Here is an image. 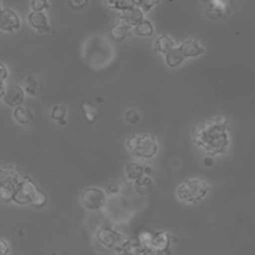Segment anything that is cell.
<instances>
[{
  "label": "cell",
  "instance_id": "7402d4cb",
  "mask_svg": "<svg viewBox=\"0 0 255 255\" xmlns=\"http://www.w3.org/2000/svg\"><path fill=\"white\" fill-rule=\"evenodd\" d=\"M104 1L108 7L112 9H117L120 11H126L133 5L131 0H104Z\"/></svg>",
  "mask_w": 255,
  "mask_h": 255
},
{
  "label": "cell",
  "instance_id": "4dcf8cb0",
  "mask_svg": "<svg viewBox=\"0 0 255 255\" xmlns=\"http://www.w3.org/2000/svg\"><path fill=\"white\" fill-rule=\"evenodd\" d=\"M1 70H2V72H1V80L4 81V79L8 75V72H7V70H6V68H5V66L3 64H1Z\"/></svg>",
  "mask_w": 255,
  "mask_h": 255
},
{
  "label": "cell",
  "instance_id": "5bb4252c",
  "mask_svg": "<svg viewBox=\"0 0 255 255\" xmlns=\"http://www.w3.org/2000/svg\"><path fill=\"white\" fill-rule=\"evenodd\" d=\"M169 236L165 231H157L152 234V247L156 252H164L169 247Z\"/></svg>",
  "mask_w": 255,
  "mask_h": 255
},
{
  "label": "cell",
  "instance_id": "ba28073f",
  "mask_svg": "<svg viewBox=\"0 0 255 255\" xmlns=\"http://www.w3.org/2000/svg\"><path fill=\"white\" fill-rule=\"evenodd\" d=\"M21 22L19 16L9 8L3 9L0 18V28L3 31L13 32L20 28Z\"/></svg>",
  "mask_w": 255,
  "mask_h": 255
},
{
  "label": "cell",
  "instance_id": "30bf717a",
  "mask_svg": "<svg viewBox=\"0 0 255 255\" xmlns=\"http://www.w3.org/2000/svg\"><path fill=\"white\" fill-rule=\"evenodd\" d=\"M29 23L38 32L45 33L50 30L48 18L43 11H33L29 14Z\"/></svg>",
  "mask_w": 255,
  "mask_h": 255
},
{
  "label": "cell",
  "instance_id": "d4e9b609",
  "mask_svg": "<svg viewBox=\"0 0 255 255\" xmlns=\"http://www.w3.org/2000/svg\"><path fill=\"white\" fill-rule=\"evenodd\" d=\"M31 7L33 11H43L49 8L48 0H31Z\"/></svg>",
  "mask_w": 255,
  "mask_h": 255
},
{
  "label": "cell",
  "instance_id": "ffe728a7",
  "mask_svg": "<svg viewBox=\"0 0 255 255\" xmlns=\"http://www.w3.org/2000/svg\"><path fill=\"white\" fill-rule=\"evenodd\" d=\"M126 174L129 179L136 180L144 174V167L137 162H129L126 165Z\"/></svg>",
  "mask_w": 255,
  "mask_h": 255
},
{
  "label": "cell",
  "instance_id": "d6986e66",
  "mask_svg": "<svg viewBox=\"0 0 255 255\" xmlns=\"http://www.w3.org/2000/svg\"><path fill=\"white\" fill-rule=\"evenodd\" d=\"M15 120L21 125L30 124L33 121V115L30 110L23 107H16L13 113Z\"/></svg>",
  "mask_w": 255,
  "mask_h": 255
},
{
  "label": "cell",
  "instance_id": "603a6c76",
  "mask_svg": "<svg viewBox=\"0 0 255 255\" xmlns=\"http://www.w3.org/2000/svg\"><path fill=\"white\" fill-rule=\"evenodd\" d=\"M152 234L153 233H149V232H142L139 237H138V241L140 243V245L142 246V248L147 252H151L153 250L152 247Z\"/></svg>",
  "mask_w": 255,
  "mask_h": 255
},
{
  "label": "cell",
  "instance_id": "e0dca14e",
  "mask_svg": "<svg viewBox=\"0 0 255 255\" xmlns=\"http://www.w3.org/2000/svg\"><path fill=\"white\" fill-rule=\"evenodd\" d=\"M153 184L152 180L147 176H141L134 180V189L137 193L141 195H146L152 190Z\"/></svg>",
  "mask_w": 255,
  "mask_h": 255
},
{
  "label": "cell",
  "instance_id": "9a60e30c",
  "mask_svg": "<svg viewBox=\"0 0 255 255\" xmlns=\"http://www.w3.org/2000/svg\"><path fill=\"white\" fill-rule=\"evenodd\" d=\"M121 17L124 18L131 26H134L143 19V11L140 9L139 6L135 7L132 5L128 10L123 11V15Z\"/></svg>",
  "mask_w": 255,
  "mask_h": 255
},
{
  "label": "cell",
  "instance_id": "8992f818",
  "mask_svg": "<svg viewBox=\"0 0 255 255\" xmlns=\"http://www.w3.org/2000/svg\"><path fill=\"white\" fill-rule=\"evenodd\" d=\"M18 173L13 166L2 167L1 169V188L0 196L4 200L13 198L17 185L19 184Z\"/></svg>",
  "mask_w": 255,
  "mask_h": 255
},
{
  "label": "cell",
  "instance_id": "44dd1931",
  "mask_svg": "<svg viewBox=\"0 0 255 255\" xmlns=\"http://www.w3.org/2000/svg\"><path fill=\"white\" fill-rule=\"evenodd\" d=\"M134 33L138 36L149 37L153 34V26L149 21L142 19L134 25Z\"/></svg>",
  "mask_w": 255,
  "mask_h": 255
},
{
  "label": "cell",
  "instance_id": "4316f807",
  "mask_svg": "<svg viewBox=\"0 0 255 255\" xmlns=\"http://www.w3.org/2000/svg\"><path fill=\"white\" fill-rule=\"evenodd\" d=\"M126 118H127V121L131 123V124H135L138 122L139 120V117H138V114L136 111L134 110H130L128 112H127L126 114Z\"/></svg>",
  "mask_w": 255,
  "mask_h": 255
},
{
  "label": "cell",
  "instance_id": "2e32d148",
  "mask_svg": "<svg viewBox=\"0 0 255 255\" xmlns=\"http://www.w3.org/2000/svg\"><path fill=\"white\" fill-rule=\"evenodd\" d=\"M186 57L182 53L180 48H172L168 53L165 54V62L167 66L171 68L178 67Z\"/></svg>",
  "mask_w": 255,
  "mask_h": 255
},
{
  "label": "cell",
  "instance_id": "8fae6325",
  "mask_svg": "<svg viewBox=\"0 0 255 255\" xmlns=\"http://www.w3.org/2000/svg\"><path fill=\"white\" fill-rule=\"evenodd\" d=\"M130 27H131L130 24H128L124 18L120 17L119 21L112 27V29L110 31L111 37L115 41H118V42L123 41L127 37L128 32Z\"/></svg>",
  "mask_w": 255,
  "mask_h": 255
},
{
  "label": "cell",
  "instance_id": "484cf974",
  "mask_svg": "<svg viewBox=\"0 0 255 255\" xmlns=\"http://www.w3.org/2000/svg\"><path fill=\"white\" fill-rule=\"evenodd\" d=\"M159 0H140L138 3V6L143 11V13L148 12L153 6H155L158 3Z\"/></svg>",
  "mask_w": 255,
  "mask_h": 255
},
{
  "label": "cell",
  "instance_id": "7a4b0ae2",
  "mask_svg": "<svg viewBox=\"0 0 255 255\" xmlns=\"http://www.w3.org/2000/svg\"><path fill=\"white\" fill-rule=\"evenodd\" d=\"M12 199L19 204L31 203L39 208L47 203L46 194L39 189L29 177H26L24 181L19 182Z\"/></svg>",
  "mask_w": 255,
  "mask_h": 255
},
{
  "label": "cell",
  "instance_id": "3957f363",
  "mask_svg": "<svg viewBox=\"0 0 255 255\" xmlns=\"http://www.w3.org/2000/svg\"><path fill=\"white\" fill-rule=\"evenodd\" d=\"M127 146L132 154L145 158L152 157L158 148L154 137L149 134H136L129 136L127 139Z\"/></svg>",
  "mask_w": 255,
  "mask_h": 255
},
{
  "label": "cell",
  "instance_id": "f1b7e54d",
  "mask_svg": "<svg viewBox=\"0 0 255 255\" xmlns=\"http://www.w3.org/2000/svg\"><path fill=\"white\" fill-rule=\"evenodd\" d=\"M0 243H1V254L5 255L6 253H8V250H9L8 249V244L3 239H1Z\"/></svg>",
  "mask_w": 255,
  "mask_h": 255
},
{
  "label": "cell",
  "instance_id": "52a82bcc",
  "mask_svg": "<svg viewBox=\"0 0 255 255\" xmlns=\"http://www.w3.org/2000/svg\"><path fill=\"white\" fill-rule=\"evenodd\" d=\"M81 203L87 209L95 210L101 208L106 202L105 192L97 187H89L85 189L80 196Z\"/></svg>",
  "mask_w": 255,
  "mask_h": 255
},
{
  "label": "cell",
  "instance_id": "5b68a950",
  "mask_svg": "<svg viewBox=\"0 0 255 255\" xmlns=\"http://www.w3.org/2000/svg\"><path fill=\"white\" fill-rule=\"evenodd\" d=\"M97 239L106 247L117 250L119 252H121L122 249H126L130 240L119 232L107 227L101 228L98 231Z\"/></svg>",
  "mask_w": 255,
  "mask_h": 255
},
{
  "label": "cell",
  "instance_id": "d6a6232c",
  "mask_svg": "<svg viewBox=\"0 0 255 255\" xmlns=\"http://www.w3.org/2000/svg\"><path fill=\"white\" fill-rule=\"evenodd\" d=\"M206 1H207V2H208V1H210V0H206Z\"/></svg>",
  "mask_w": 255,
  "mask_h": 255
},
{
  "label": "cell",
  "instance_id": "9c48e42d",
  "mask_svg": "<svg viewBox=\"0 0 255 255\" xmlns=\"http://www.w3.org/2000/svg\"><path fill=\"white\" fill-rule=\"evenodd\" d=\"M4 102L11 107H18L24 101V91L19 85H11L3 96Z\"/></svg>",
  "mask_w": 255,
  "mask_h": 255
},
{
  "label": "cell",
  "instance_id": "4fadbf2b",
  "mask_svg": "<svg viewBox=\"0 0 255 255\" xmlns=\"http://www.w3.org/2000/svg\"><path fill=\"white\" fill-rule=\"evenodd\" d=\"M229 6V0H210L208 1L207 12L209 17L217 18L222 16Z\"/></svg>",
  "mask_w": 255,
  "mask_h": 255
},
{
  "label": "cell",
  "instance_id": "83f0119b",
  "mask_svg": "<svg viewBox=\"0 0 255 255\" xmlns=\"http://www.w3.org/2000/svg\"><path fill=\"white\" fill-rule=\"evenodd\" d=\"M71 5L75 8H79V7H82L86 2L87 0H69Z\"/></svg>",
  "mask_w": 255,
  "mask_h": 255
},
{
  "label": "cell",
  "instance_id": "cb8c5ba5",
  "mask_svg": "<svg viewBox=\"0 0 255 255\" xmlns=\"http://www.w3.org/2000/svg\"><path fill=\"white\" fill-rule=\"evenodd\" d=\"M66 117V107L64 105L55 106L51 113V118L56 121H63Z\"/></svg>",
  "mask_w": 255,
  "mask_h": 255
},
{
  "label": "cell",
  "instance_id": "277c9868",
  "mask_svg": "<svg viewBox=\"0 0 255 255\" xmlns=\"http://www.w3.org/2000/svg\"><path fill=\"white\" fill-rule=\"evenodd\" d=\"M208 191V184L202 179H189L177 188L178 197L186 202L200 200Z\"/></svg>",
  "mask_w": 255,
  "mask_h": 255
},
{
  "label": "cell",
  "instance_id": "6da1fadb",
  "mask_svg": "<svg viewBox=\"0 0 255 255\" xmlns=\"http://www.w3.org/2000/svg\"><path fill=\"white\" fill-rule=\"evenodd\" d=\"M194 139L210 154L221 152L228 142L224 127L217 122L206 123L200 127L194 134Z\"/></svg>",
  "mask_w": 255,
  "mask_h": 255
},
{
  "label": "cell",
  "instance_id": "1f68e13d",
  "mask_svg": "<svg viewBox=\"0 0 255 255\" xmlns=\"http://www.w3.org/2000/svg\"><path fill=\"white\" fill-rule=\"evenodd\" d=\"M139 1H140V0H131V2H132L133 4H138Z\"/></svg>",
  "mask_w": 255,
  "mask_h": 255
},
{
  "label": "cell",
  "instance_id": "7c38bea8",
  "mask_svg": "<svg viewBox=\"0 0 255 255\" xmlns=\"http://www.w3.org/2000/svg\"><path fill=\"white\" fill-rule=\"evenodd\" d=\"M185 57H196L204 52L203 47L194 39H188L179 46Z\"/></svg>",
  "mask_w": 255,
  "mask_h": 255
},
{
  "label": "cell",
  "instance_id": "ac0fdd59",
  "mask_svg": "<svg viewBox=\"0 0 255 255\" xmlns=\"http://www.w3.org/2000/svg\"><path fill=\"white\" fill-rule=\"evenodd\" d=\"M154 47H155V50L157 52L162 53V54H166L174 47V43H173L172 39L169 36L161 35L160 37H158L156 39Z\"/></svg>",
  "mask_w": 255,
  "mask_h": 255
},
{
  "label": "cell",
  "instance_id": "f546056e",
  "mask_svg": "<svg viewBox=\"0 0 255 255\" xmlns=\"http://www.w3.org/2000/svg\"><path fill=\"white\" fill-rule=\"evenodd\" d=\"M108 189H109L111 192H119V190H120L118 184H116V183H111V184L108 186Z\"/></svg>",
  "mask_w": 255,
  "mask_h": 255
}]
</instances>
